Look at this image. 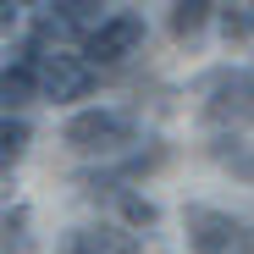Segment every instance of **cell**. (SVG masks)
Listing matches in <instances>:
<instances>
[{"label":"cell","instance_id":"1","mask_svg":"<svg viewBox=\"0 0 254 254\" xmlns=\"http://www.w3.org/2000/svg\"><path fill=\"white\" fill-rule=\"evenodd\" d=\"M188 243L199 254H254V227L227 216V210H210V204H188Z\"/></svg>","mask_w":254,"mask_h":254},{"label":"cell","instance_id":"2","mask_svg":"<svg viewBox=\"0 0 254 254\" xmlns=\"http://www.w3.org/2000/svg\"><path fill=\"white\" fill-rule=\"evenodd\" d=\"M66 144L83 155H116L122 144H133V116L122 111H83L66 122Z\"/></svg>","mask_w":254,"mask_h":254},{"label":"cell","instance_id":"3","mask_svg":"<svg viewBox=\"0 0 254 254\" xmlns=\"http://www.w3.org/2000/svg\"><path fill=\"white\" fill-rule=\"evenodd\" d=\"M204 111L216 122H232V127H249L254 122V77L249 72H221L216 83H210V100Z\"/></svg>","mask_w":254,"mask_h":254},{"label":"cell","instance_id":"4","mask_svg":"<svg viewBox=\"0 0 254 254\" xmlns=\"http://www.w3.org/2000/svg\"><path fill=\"white\" fill-rule=\"evenodd\" d=\"M39 89H45L56 105L83 100V94L94 89V66L77 61V56H45V66H39Z\"/></svg>","mask_w":254,"mask_h":254},{"label":"cell","instance_id":"5","mask_svg":"<svg viewBox=\"0 0 254 254\" xmlns=\"http://www.w3.org/2000/svg\"><path fill=\"white\" fill-rule=\"evenodd\" d=\"M144 45V22L138 17H111V22H100L94 33H89V61H100V66H111V61H127Z\"/></svg>","mask_w":254,"mask_h":254},{"label":"cell","instance_id":"6","mask_svg":"<svg viewBox=\"0 0 254 254\" xmlns=\"http://www.w3.org/2000/svg\"><path fill=\"white\" fill-rule=\"evenodd\" d=\"M61 254H133V238L116 227H89V232H72Z\"/></svg>","mask_w":254,"mask_h":254},{"label":"cell","instance_id":"7","mask_svg":"<svg viewBox=\"0 0 254 254\" xmlns=\"http://www.w3.org/2000/svg\"><path fill=\"white\" fill-rule=\"evenodd\" d=\"M33 89H39V66L17 61V66L0 72V105H6V116H11L17 105H28V100H33Z\"/></svg>","mask_w":254,"mask_h":254},{"label":"cell","instance_id":"8","mask_svg":"<svg viewBox=\"0 0 254 254\" xmlns=\"http://www.w3.org/2000/svg\"><path fill=\"white\" fill-rule=\"evenodd\" d=\"M28 138H33V133H28V122H22V116H0V172L22 160Z\"/></svg>","mask_w":254,"mask_h":254},{"label":"cell","instance_id":"9","mask_svg":"<svg viewBox=\"0 0 254 254\" xmlns=\"http://www.w3.org/2000/svg\"><path fill=\"white\" fill-rule=\"evenodd\" d=\"M221 28H227V39H249L254 33V0H232L221 11Z\"/></svg>","mask_w":254,"mask_h":254},{"label":"cell","instance_id":"10","mask_svg":"<svg viewBox=\"0 0 254 254\" xmlns=\"http://www.w3.org/2000/svg\"><path fill=\"white\" fill-rule=\"evenodd\" d=\"M105 6V0H61V22H72V28H83L94 11Z\"/></svg>","mask_w":254,"mask_h":254},{"label":"cell","instance_id":"11","mask_svg":"<svg viewBox=\"0 0 254 254\" xmlns=\"http://www.w3.org/2000/svg\"><path fill=\"white\" fill-rule=\"evenodd\" d=\"M199 22H204V0H183L177 17H172V28H177V33H193Z\"/></svg>","mask_w":254,"mask_h":254},{"label":"cell","instance_id":"12","mask_svg":"<svg viewBox=\"0 0 254 254\" xmlns=\"http://www.w3.org/2000/svg\"><path fill=\"white\" fill-rule=\"evenodd\" d=\"M122 216L133 221V227H149V221H155V204H149V199H133V193H127V199H122Z\"/></svg>","mask_w":254,"mask_h":254},{"label":"cell","instance_id":"13","mask_svg":"<svg viewBox=\"0 0 254 254\" xmlns=\"http://www.w3.org/2000/svg\"><path fill=\"white\" fill-rule=\"evenodd\" d=\"M11 22H17V11H11V0H0V33H6Z\"/></svg>","mask_w":254,"mask_h":254}]
</instances>
